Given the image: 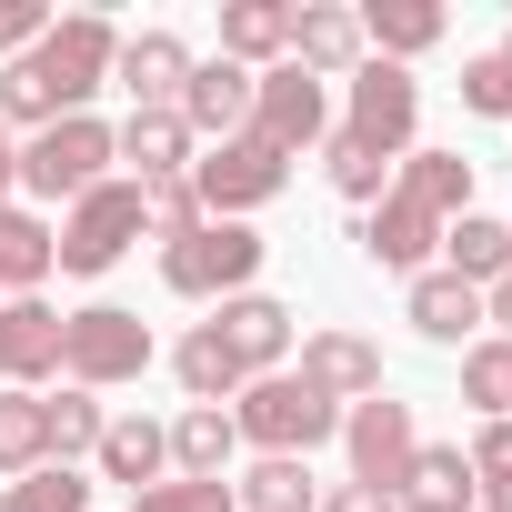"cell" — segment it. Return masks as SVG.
Wrapping results in <instances>:
<instances>
[{
  "label": "cell",
  "mask_w": 512,
  "mask_h": 512,
  "mask_svg": "<svg viewBox=\"0 0 512 512\" xmlns=\"http://www.w3.org/2000/svg\"><path fill=\"white\" fill-rule=\"evenodd\" d=\"M322 171H332V191H342V201H362V211L392 191V151H372V141H352V131H332V141H322Z\"/></svg>",
  "instance_id": "4dcf8cb0"
},
{
  "label": "cell",
  "mask_w": 512,
  "mask_h": 512,
  "mask_svg": "<svg viewBox=\"0 0 512 512\" xmlns=\"http://www.w3.org/2000/svg\"><path fill=\"white\" fill-rule=\"evenodd\" d=\"M412 121H422V81H412L402 61H362V71H352V111H342V131L402 161V151H412Z\"/></svg>",
  "instance_id": "9c48e42d"
},
{
  "label": "cell",
  "mask_w": 512,
  "mask_h": 512,
  "mask_svg": "<svg viewBox=\"0 0 512 512\" xmlns=\"http://www.w3.org/2000/svg\"><path fill=\"white\" fill-rule=\"evenodd\" d=\"M111 51H121V31L101 11H61L11 71H0V121L11 131H51V121L91 111V91L111 81Z\"/></svg>",
  "instance_id": "6da1fadb"
},
{
  "label": "cell",
  "mask_w": 512,
  "mask_h": 512,
  "mask_svg": "<svg viewBox=\"0 0 512 512\" xmlns=\"http://www.w3.org/2000/svg\"><path fill=\"white\" fill-rule=\"evenodd\" d=\"M462 402L482 422H512V342H472L462 352Z\"/></svg>",
  "instance_id": "1f68e13d"
},
{
  "label": "cell",
  "mask_w": 512,
  "mask_h": 512,
  "mask_svg": "<svg viewBox=\"0 0 512 512\" xmlns=\"http://www.w3.org/2000/svg\"><path fill=\"white\" fill-rule=\"evenodd\" d=\"M211 332H221V352L241 362V382H262V372L292 362V302H272V292H231V302L211 312Z\"/></svg>",
  "instance_id": "8fae6325"
},
{
  "label": "cell",
  "mask_w": 512,
  "mask_h": 512,
  "mask_svg": "<svg viewBox=\"0 0 512 512\" xmlns=\"http://www.w3.org/2000/svg\"><path fill=\"white\" fill-rule=\"evenodd\" d=\"M221 61H241V71L292 61V0H231L221 11Z\"/></svg>",
  "instance_id": "7402d4cb"
},
{
  "label": "cell",
  "mask_w": 512,
  "mask_h": 512,
  "mask_svg": "<svg viewBox=\"0 0 512 512\" xmlns=\"http://www.w3.org/2000/svg\"><path fill=\"white\" fill-rule=\"evenodd\" d=\"M442 272H452V282H472V292H492V282L512 272V221H492V211L442 221Z\"/></svg>",
  "instance_id": "44dd1931"
},
{
  "label": "cell",
  "mask_w": 512,
  "mask_h": 512,
  "mask_svg": "<svg viewBox=\"0 0 512 512\" xmlns=\"http://www.w3.org/2000/svg\"><path fill=\"white\" fill-rule=\"evenodd\" d=\"M141 221H151V241H181V231H201V191H191V171H171V181H141Z\"/></svg>",
  "instance_id": "e575fe53"
},
{
  "label": "cell",
  "mask_w": 512,
  "mask_h": 512,
  "mask_svg": "<svg viewBox=\"0 0 512 512\" xmlns=\"http://www.w3.org/2000/svg\"><path fill=\"white\" fill-rule=\"evenodd\" d=\"M482 322H492V342H512V272L482 292Z\"/></svg>",
  "instance_id": "60d3db41"
},
{
  "label": "cell",
  "mask_w": 512,
  "mask_h": 512,
  "mask_svg": "<svg viewBox=\"0 0 512 512\" xmlns=\"http://www.w3.org/2000/svg\"><path fill=\"white\" fill-rule=\"evenodd\" d=\"M392 502H402V512H472V502H482V482H472L462 442H422V452H412V472L392 482Z\"/></svg>",
  "instance_id": "ffe728a7"
},
{
  "label": "cell",
  "mask_w": 512,
  "mask_h": 512,
  "mask_svg": "<svg viewBox=\"0 0 512 512\" xmlns=\"http://www.w3.org/2000/svg\"><path fill=\"white\" fill-rule=\"evenodd\" d=\"M131 512H241V502H231V482H181V472H171V482L131 492Z\"/></svg>",
  "instance_id": "8d00e7d4"
},
{
  "label": "cell",
  "mask_w": 512,
  "mask_h": 512,
  "mask_svg": "<svg viewBox=\"0 0 512 512\" xmlns=\"http://www.w3.org/2000/svg\"><path fill=\"white\" fill-rule=\"evenodd\" d=\"M392 191L422 201L432 221H462V211H472V161H462V151H402V161H392Z\"/></svg>",
  "instance_id": "cb8c5ba5"
},
{
  "label": "cell",
  "mask_w": 512,
  "mask_h": 512,
  "mask_svg": "<svg viewBox=\"0 0 512 512\" xmlns=\"http://www.w3.org/2000/svg\"><path fill=\"white\" fill-rule=\"evenodd\" d=\"M0 512H91V482L71 462H41V472H21L11 492H0Z\"/></svg>",
  "instance_id": "d6a6232c"
},
{
  "label": "cell",
  "mask_w": 512,
  "mask_h": 512,
  "mask_svg": "<svg viewBox=\"0 0 512 512\" xmlns=\"http://www.w3.org/2000/svg\"><path fill=\"white\" fill-rule=\"evenodd\" d=\"M231 502L241 512H322V482H312V462H282V452H262L241 482H231Z\"/></svg>",
  "instance_id": "f546056e"
},
{
  "label": "cell",
  "mask_w": 512,
  "mask_h": 512,
  "mask_svg": "<svg viewBox=\"0 0 512 512\" xmlns=\"http://www.w3.org/2000/svg\"><path fill=\"white\" fill-rule=\"evenodd\" d=\"M41 282H51V221L21 211V201H0V292L31 302Z\"/></svg>",
  "instance_id": "484cf974"
},
{
  "label": "cell",
  "mask_w": 512,
  "mask_h": 512,
  "mask_svg": "<svg viewBox=\"0 0 512 512\" xmlns=\"http://www.w3.org/2000/svg\"><path fill=\"white\" fill-rule=\"evenodd\" d=\"M171 372H181V392H191V402H211V412H231V402H241V362L221 352V332H211V322H191V332H181Z\"/></svg>",
  "instance_id": "83f0119b"
},
{
  "label": "cell",
  "mask_w": 512,
  "mask_h": 512,
  "mask_svg": "<svg viewBox=\"0 0 512 512\" xmlns=\"http://www.w3.org/2000/svg\"><path fill=\"white\" fill-rule=\"evenodd\" d=\"M402 322H412L422 342H452V352H472V332H482V292H472V282H452V272H412V292H402Z\"/></svg>",
  "instance_id": "d6986e66"
},
{
  "label": "cell",
  "mask_w": 512,
  "mask_h": 512,
  "mask_svg": "<svg viewBox=\"0 0 512 512\" xmlns=\"http://www.w3.org/2000/svg\"><path fill=\"white\" fill-rule=\"evenodd\" d=\"M141 231H151V221H141V181H131V171H111V181H91V191L51 221V272H81V282H91V272H111V262H121Z\"/></svg>",
  "instance_id": "3957f363"
},
{
  "label": "cell",
  "mask_w": 512,
  "mask_h": 512,
  "mask_svg": "<svg viewBox=\"0 0 512 512\" xmlns=\"http://www.w3.org/2000/svg\"><path fill=\"white\" fill-rule=\"evenodd\" d=\"M302 382H312L322 402H342V412H352V402H372V392H382V352H372L362 332H312V342H302Z\"/></svg>",
  "instance_id": "e0dca14e"
},
{
  "label": "cell",
  "mask_w": 512,
  "mask_h": 512,
  "mask_svg": "<svg viewBox=\"0 0 512 512\" xmlns=\"http://www.w3.org/2000/svg\"><path fill=\"white\" fill-rule=\"evenodd\" d=\"M231 432L251 442V452H282V462H312L332 432H342V402H322L302 372H262V382H241V402H231Z\"/></svg>",
  "instance_id": "7a4b0ae2"
},
{
  "label": "cell",
  "mask_w": 512,
  "mask_h": 512,
  "mask_svg": "<svg viewBox=\"0 0 512 512\" xmlns=\"http://www.w3.org/2000/svg\"><path fill=\"white\" fill-rule=\"evenodd\" d=\"M111 81L131 91V111H181L191 41H181V31H121V51H111Z\"/></svg>",
  "instance_id": "7c38bea8"
},
{
  "label": "cell",
  "mask_w": 512,
  "mask_h": 512,
  "mask_svg": "<svg viewBox=\"0 0 512 512\" xmlns=\"http://www.w3.org/2000/svg\"><path fill=\"white\" fill-rule=\"evenodd\" d=\"M181 131H191V151H201V141H241V131H251V71H241V61H191V81H181Z\"/></svg>",
  "instance_id": "4fadbf2b"
},
{
  "label": "cell",
  "mask_w": 512,
  "mask_h": 512,
  "mask_svg": "<svg viewBox=\"0 0 512 512\" xmlns=\"http://www.w3.org/2000/svg\"><path fill=\"white\" fill-rule=\"evenodd\" d=\"M502 61H512V41H502Z\"/></svg>",
  "instance_id": "7bdbcfd3"
},
{
  "label": "cell",
  "mask_w": 512,
  "mask_h": 512,
  "mask_svg": "<svg viewBox=\"0 0 512 512\" xmlns=\"http://www.w3.org/2000/svg\"><path fill=\"white\" fill-rule=\"evenodd\" d=\"M141 372H151V322H141V312L91 302V312L61 322V382H81V392H121V382H141Z\"/></svg>",
  "instance_id": "5b68a950"
},
{
  "label": "cell",
  "mask_w": 512,
  "mask_h": 512,
  "mask_svg": "<svg viewBox=\"0 0 512 512\" xmlns=\"http://www.w3.org/2000/svg\"><path fill=\"white\" fill-rule=\"evenodd\" d=\"M91 181H111V121L71 111V121H51V131L21 141V191L31 201H81Z\"/></svg>",
  "instance_id": "8992f818"
},
{
  "label": "cell",
  "mask_w": 512,
  "mask_h": 512,
  "mask_svg": "<svg viewBox=\"0 0 512 512\" xmlns=\"http://www.w3.org/2000/svg\"><path fill=\"white\" fill-rule=\"evenodd\" d=\"M442 41V11L432 0H372L362 11V51L372 61H412V51H432Z\"/></svg>",
  "instance_id": "f1b7e54d"
},
{
  "label": "cell",
  "mask_w": 512,
  "mask_h": 512,
  "mask_svg": "<svg viewBox=\"0 0 512 512\" xmlns=\"http://www.w3.org/2000/svg\"><path fill=\"white\" fill-rule=\"evenodd\" d=\"M91 472H101V482H131V492L171 482V422H151V412H111V422H101Z\"/></svg>",
  "instance_id": "9a60e30c"
},
{
  "label": "cell",
  "mask_w": 512,
  "mask_h": 512,
  "mask_svg": "<svg viewBox=\"0 0 512 512\" xmlns=\"http://www.w3.org/2000/svg\"><path fill=\"white\" fill-rule=\"evenodd\" d=\"M111 161H131V181H171V171H191V131H181V111H131V121L111 131Z\"/></svg>",
  "instance_id": "603a6c76"
},
{
  "label": "cell",
  "mask_w": 512,
  "mask_h": 512,
  "mask_svg": "<svg viewBox=\"0 0 512 512\" xmlns=\"http://www.w3.org/2000/svg\"><path fill=\"white\" fill-rule=\"evenodd\" d=\"M101 422H111V412H101V392H81V382H61V392L41 402V452L81 472V462L101 452Z\"/></svg>",
  "instance_id": "4316f807"
},
{
  "label": "cell",
  "mask_w": 512,
  "mask_h": 512,
  "mask_svg": "<svg viewBox=\"0 0 512 512\" xmlns=\"http://www.w3.org/2000/svg\"><path fill=\"white\" fill-rule=\"evenodd\" d=\"M342 452H352V482L392 492V482L412 472V452H422V432H412V402H392V392L352 402V412H342Z\"/></svg>",
  "instance_id": "30bf717a"
},
{
  "label": "cell",
  "mask_w": 512,
  "mask_h": 512,
  "mask_svg": "<svg viewBox=\"0 0 512 512\" xmlns=\"http://www.w3.org/2000/svg\"><path fill=\"white\" fill-rule=\"evenodd\" d=\"M362 251H372V272H432V251H442V221H432L422 201L382 191V201H372V221H362Z\"/></svg>",
  "instance_id": "2e32d148"
},
{
  "label": "cell",
  "mask_w": 512,
  "mask_h": 512,
  "mask_svg": "<svg viewBox=\"0 0 512 512\" xmlns=\"http://www.w3.org/2000/svg\"><path fill=\"white\" fill-rule=\"evenodd\" d=\"M251 272H262V231L251 221H201V231H181V241H161V282L181 292V302H231V292H251Z\"/></svg>",
  "instance_id": "277c9868"
},
{
  "label": "cell",
  "mask_w": 512,
  "mask_h": 512,
  "mask_svg": "<svg viewBox=\"0 0 512 512\" xmlns=\"http://www.w3.org/2000/svg\"><path fill=\"white\" fill-rule=\"evenodd\" d=\"M51 452H41V392H0V472H41Z\"/></svg>",
  "instance_id": "836d02e7"
},
{
  "label": "cell",
  "mask_w": 512,
  "mask_h": 512,
  "mask_svg": "<svg viewBox=\"0 0 512 512\" xmlns=\"http://www.w3.org/2000/svg\"><path fill=\"white\" fill-rule=\"evenodd\" d=\"M61 11H51V0H0V61H21L41 31H51Z\"/></svg>",
  "instance_id": "74e56055"
},
{
  "label": "cell",
  "mask_w": 512,
  "mask_h": 512,
  "mask_svg": "<svg viewBox=\"0 0 512 512\" xmlns=\"http://www.w3.org/2000/svg\"><path fill=\"white\" fill-rule=\"evenodd\" d=\"M292 61L312 71V81H352L372 51H362V11H332V0H302V11H292Z\"/></svg>",
  "instance_id": "ac0fdd59"
},
{
  "label": "cell",
  "mask_w": 512,
  "mask_h": 512,
  "mask_svg": "<svg viewBox=\"0 0 512 512\" xmlns=\"http://www.w3.org/2000/svg\"><path fill=\"white\" fill-rule=\"evenodd\" d=\"M21 191V141H11V121H0V201Z\"/></svg>",
  "instance_id": "b9f144b4"
},
{
  "label": "cell",
  "mask_w": 512,
  "mask_h": 512,
  "mask_svg": "<svg viewBox=\"0 0 512 512\" xmlns=\"http://www.w3.org/2000/svg\"><path fill=\"white\" fill-rule=\"evenodd\" d=\"M282 181H292V161L272 151V141H211L201 161H191V191H201V221H251L262 201H282Z\"/></svg>",
  "instance_id": "ba28073f"
},
{
  "label": "cell",
  "mask_w": 512,
  "mask_h": 512,
  "mask_svg": "<svg viewBox=\"0 0 512 512\" xmlns=\"http://www.w3.org/2000/svg\"><path fill=\"white\" fill-rule=\"evenodd\" d=\"M322 512H402V502L372 492V482H342V492H322Z\"/></svg>",
  "instance_id": "ab89813d"
},
{
  "label": "cell",
  "mask_w": 512,
  "mask_h": 512,
  "mask_svg": "<svg viewBox=\"0 0 512 512\" xmlns=\"http://www.w3.org/2000/svg\"><path fill=\"white\" fill-rule=\"evenodd\" d=\"M61 322L71 312H51L41 292L31 302H0V392H31V382L61 372Z\"/></svg>",
  "instance_id": "5bb4252c"
},
{
  "label": "cell",
  "mask_w": 512,
  "mask_h": 512,
  "mask_svg": "<svg viewBox=\"0 0 512 512\" xmlns=\"http://www.w3.org/2000/svg\"><path fill=\"white\" fill-rule=\"evenodd\" d=\"M462 462H472V482H512V422H482Z\"/></svg>",
  "instance_id": "f35d334b"
},
{
  "label": "cell",
  "mask_w": 512,
  "mask_h": 512,
  "mask_svg": "<svg viewBox=\"0 0 512 512\" xmlns=\"http://www.w3.org/2000/svg\"><path fill=\"white\" fill-rule=\"evenodd\" d=\"M251 141H272L282 161L322 151V141H332V91H322L302 61H272V71H251Z\"/></svg>",
  "instance_id": "52a82bcc"
},
{
  "label": "cell",
  "mask_w": 512,
  "mask_h": 512,
  "mask_svg": "<svg viewBox=\"0 0 512 512\" xmlns=\"http://www.w3.org/2000/svg\"><path fill=\"white\" fill-rule=\"evenodd\" d=\"M231 452H241V432H231V412H211V402H191V412L171 422V472H181V482H231Z\"/></svg>",
  "instance_id": "d4e9b609"
},
{
  "label": "cell",
  "mask_w": 512,
  "mask_h": 512,
  "mask_svg": "<svg viewBox=\"0 0 512 512\" xmlns=\"http://www.w3.org/2000/svg\"><path fill=\"white\" fill-rule=\"evenodd\" d=\"M462 111H482V121H512V61H502V51L462 61Z\"/></svg>",
  "instance_id": "d590c367"
}]
</instances>
